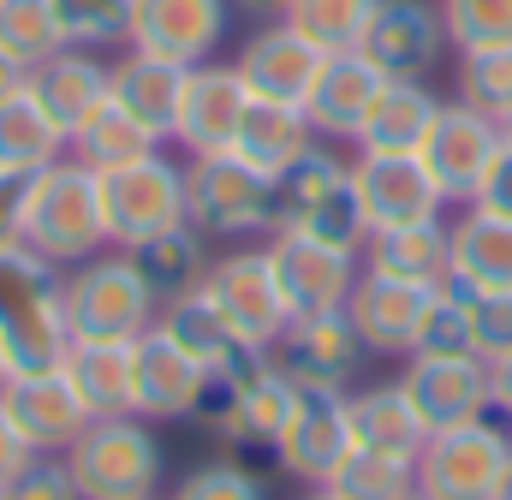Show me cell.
<instances>
[{
	"mask_svg": "<svg viewBox=\"0 0 512 500\" xmlns=\"http://www.w3.org/2000/svg\"><path fill=\"white\" fill-rule=\"evenodd\" d=\"M185 215L209 245H256L280 227V185L233 149L185 155Z\"/></svg>",
	"mask_w": 512,
	"mask_h": 500,
	"instance_id": "1",
	"label": "cell"
},
{
	"mask_svg": "<svg viewBox=\"0 0 512 500\" xmlns=\"http://www.w3.org/2000/svg\"><path fill=\"white\" fill-rule=\"evenodd\" d=\"M60 310L72 322V340H108V346H137L155 316L161 298L149 292V280L137 274L131 250H96L90 262L60 274Z\"/></svg>",
	"mask_w": 512,
	"mask_h": 500,
	"instance_id": "2",
	"label": "cell"
},
{
	"mask_svg": "<svg viewBox=\"0 0 512 500\" xmlns=\"http://www.w3.org/2000/svg\"><path fill=\"white\" fill-rule=\"evenodd\" d=\"M24 245L42 250L54 268H78L96 250H108V215H102V173L84 167L78 155H60L54 167L36 173L30 191V227Z\"/></svg>",
	"mask_w": 512,
	"mask_h": 500,
	"instance_id": "3",
	"label": "cell"
},
{
	"mask_svg": "<svg viewBox=\"0 0 512 500\" xmlns=\"http://www.w3.org/2000/svg\"><path fill=\"white\" fill-rule=\"evenodd\" d=\"M60 459L84 500H155L161 489V441L131 411L96 417Z\"/></svg>",
	"mask_w": 512,
	"mask_h": 500,
	"instance_id": "4",
	"label": "cell"
},
{
	"mask_svg": "<svg viewBox=\"0 0 512 500\" xmlns=\"http://www.w3.org/2000/svg\"><path fill=\"white\" fill-rule=\"evenodd\" d=\"M512 471V423L501 411L435 429L417 453V495L423 500H495Z\"/></svg>",
	"mask_w": 512,
	"mask_h": 500,
	"instance_id": "5",
	"label": "cell"
},
{
	"mask_svg": "<svg viewBox=\"0 0 512 500\" xmlns=\"http://www.w3.org/2000/svg\"><path fill=\"white\" fill-rule=\"evenodd\" d=\"M102 215H108V245L114 250H131L179 221L185 215V161L161 149L137 155L126 167H108L102 173Z\"/></svg>",
	"mask_w": 512,
	"mask_h": 500,
	"instance_id": "6",
	"label": "cell"
},
{
	"mask_svg": "<svg viewBox=\"0 0 512 500\" xmlns=\"http://www.w3.org/2000/svg\"><path fill=\"white\" fill-rule=\"evenodd\" d=\"M227 322H233V334L256 346V352H274V340L286 334V322H292V310H286V298H280V280H274V262H268V245L256 239V245H227L215 250V262H209V274H203V286H197Z\"/></svg>",
	"mask_w": 512,
	"mask_h": 500,
	"instance_id": "7",
	"label": "cell"
},
{
	"mask_svg": "<svg viewBox=\"0 0 512 500\" xmlns=\"http://www.w3.org/2000/svg\"><path fill=\"white\" fill-rule=\"evenodd\" d=\"M495 149H501V125L453 96V102H441V114H435V125H429V137H423L417 155H423L435 191L447 197V209H471L477 191H483V173H489Z\"/></svg>",
	"mask_w": 512,
	"mask_h": 500,
	"instance_id": "8",
	"label": "cell"
},
{
	"mask_svg": "<svg viewBox=\"0 0 512 500\" xmlns=\"http://www.w3.org/2000/svg\"><path fill=\"white\" fill-rule=\"evenodd\" d=\"M268 262H274V280H280V298L292 316H322V310H346L352 298V280L364 268V256H346V250L322 245L298 227H274L268 239Z\"/></svg>",
	"mask_w": 512,
	"mask_h": 500,
	"instance_id": "9",
	"label": "cell"
},
{
	"mask_svg": "<svg viewBox=\"0 0 512 500\" xmlns=\"http://www.w3.org/2000/svg\"><path fill=\"white\" fill-rule=\"evenodd\" d=\"M274 364L298 387L352 393L364 364H370V346H364V334L352 328L346 310H322V316H292L286 322V334L274 340Z\"/></svg>",
	"mask_w": 512,
	"mask_h": 500,
	"instance_id": "10",
	"label": "cell"
},
{
	"mask_svg": "<svg viewBox=\"0 0 512 500\" xmlns=\"http://www.w3.org/2000/svg\"><path fill=\"white\" fill-rule=\"evenodd\" d=\"M352 191L364 203L370 239L393 233V227H417V221H441L447 197L435 191L423 155H352Z\"/></svg>",
	"mask_w": 512,
	"mask_h": 500,
	"instance_id": "11",
	"label": "cell"
},
{
	"mask_svg": "<svg viewBox=\"0 0 512 500\" xmlns=\"http://www.w3.org/2000/svg\"><path fill=\"white\" fill-rule=\"evenodd\" d=\"M346 453H352L346 393H334V387H298L292 417H286V429H280V441H274L280 471L298 477L304 489H322Z\"/></svg>",
	"mask_w": 512,
	"mask_h": 500,
	"instance_id": "12",
	"label": "cell"
},
{
	"mask_svg": "<svg viewBox=\"0 0 512 500\" xmlns=\"http://www.w3.org/2000/svg\"><path fill=\"white\" fill-rule=\"evenodd\" d=\"M358 54L382 78H429L447 60V18L441 0H382L376 18L364 24Z\"/></svg>",
	"mask_w": 512,
	"mask_h": 500,
	"instance_id": "13",
	"label": "cell"
},
{
	"mask_svg": "<svg viewBox=\"0 0 512 500\" xmlns=\"http://www.w3.org/2000/svg\"><path fill=\"white\" fill-rule=\"evenodd\" d=\"M322 60H328V54H322L304 30H292L286 18H268L262 30L245 36V48L233 54V72L245 78V90H251L256 102L304 108V102H310V90H316Z\"/></svg>",
	"mask_w": 512,
	"mask_h": 500,
	"instance_id": "14",
	"label": "cell"
},
{
	"mask_svg": "<svg viewBox=\"0 0 512 500\" xmlns=\"http://www.w3.org/2000/svg\"><path fill=\"white\" fill-rule=\"evenodd\" d=\"M233 30V0H137L131 48L161 54L173 66H203L221 54Z\"/></svg>",
	"mask_w": 512,
	"mask_h": 500,
	"instance_id": "15",
	"label": "cell"
},
{
	"mask_svg": "<svg viewBox=\"0 0 512 500\" xmlns=\"http://www.w3.org/2000/svg\"><path fill=\"white\" fill-rule=\"evenodd\" d=\"M245 108H251V90H245V78L233 72V60H203V66H191L167 149H185V155L233 149V131L245 120Z\"/></svg>",
	"mask_w": 512,
	"mask_h": 500,
	"instance_id": "16",
	"label": "cell"
},
{
	"mask_svg": "<svg viewBox=\"0 0 512 500\" xmlns=\"http://www.w3.org/2000/svg\"><path fill=\"white\" fill-rule=\"evenodd\" d=\"M399 387L411 393L423 429H459L495 411V387H489V364L483 358H405Z\"/></svg>",
	"mask_w": 512,
	"mask_h": 500,
	"instance_id": "17",
	"label": "cell"
},
{
	"mask_svg": "<svg viewBox=\"0 0 512 500\" xmlns=\"http://www.w3.org/2000/svg\"><path fill=\"white\" fill-rule=\"evenodd\" d=\"M429 298H435V286H411V280H393V274H376V268H358L352 298H346V316L364 334L370 358H399L405 364L411 346H417V328H423Z\"/></svg>",
	"mask_w": 512,
	"mask_h": 500,
	"instance_id": "18",
	"label": "cell"
},
{
	"mask_svg": "<svg viewBox=\"0 0 512 500\" xmlns=\"http://www.w3.org/2000/svg\"><path fill=\"white\" fill-rule=\"evenodd\" d=\"M0 405L12 417V429L30 441V453H66L96 417L84 411V399L72 393L66 370H42V375H6Z\"/></svg>",
	"mask_w": 512,
	"mask_h": 500,
	"instance_id": "19",
	"label": "cell"
},
{
	"mask_svg": "<svg viewBox=\"0 0 512 500\" xmlns=\"http://www.w3.org/2000/svg\"><path fill=\"white\" fill-rule=\"evenodd\" d=\"M203 375H209L203 364H191L161 328H149L131 346V417H143V423H179V417H191Z\"/></svg>",
	"mask_w": 512,
	"mask_h": 500,
	"instance_id": "20",
	"label": "cell"
},
{
	"mask_svg": "<svg viewBox=\"0 0 512 500\" xmlns=\"http://www.w3.org/2000/svg\"><path fill=\"white\" fill-rule=\"evenodd\" d=\"M382 84L387 78L358 54V48L328 54L322 72H316V90H310V102H304V114H310V125H316V137H322V143H358V131H364V120H370Z\"/></svg>",
	"mask_w": 512,
	"mask_h": 500,
	"instance_id": "21",
	"label": "cell"
},
{
	"mask_svg": "<svg viewBox=\"0 0 512 500\" xmlns=\"http://www.w3.org/2000/svg\"><path fill=\"white\" fill-rule=\"evenodd\" d=\"M233 381H239V429H233V453H274L286 417H292V399H298V381L274 364V352H245L233 364Z\"/></svg>",
	"mask_w": 512,
	"mask_h": 500,
	"instance_id": "22",
	"label": "cell"
},
{
	"mask_svg": "<svg viewBox=\"0 0 512 500\" xmlns=\"http://www.w3.org/2000/svg\"><path fill=\"white\" fill-rule=\"evenodd\" d=\"M453 262H447V286L483 298V292H512V221L489 209H459L453 221Z\"/></svg>",
	"mask_w": 512,
	"mask_h": 500,
	"instance_id": "23",
	"label": "cell"
},
{
	"mask_svg": "<svg viewBox=\"0 0 512 500\" xmlns=\"http://www.w3.org/2000/svg\"><path fill=\"white\" fill-rule=\"evenodd\" d=\"M346 423H352V447H370V453H393V459H411L423 453L429 429L411 405V393L399 381H370V387H352L346 393Z\"/></svg>",
	"mask_w": 512,
	"mask_h": 500,
	"instance_id": "24",
	"label": "cell"
},
{
	"mask_svg": "<svg viewBox=\"0 0 512 500\" xmlns=\"http://www.w3.org/2000/svg\"><path fill=\"white\" fill-rule=\"evenodd\" d=\"M185 72H191V66H173V60H161V54L126 48V54L114 60V102H120V108H126L155 143H173L179 96H185Z\"/></svg>",
	"mask_w": 512,
	"mask_h": 500,
	"instance_id": "25",
	"label": "cell"
},
{
	"mask_svg": "<svg viewBox=\"0 0 512 500\" xmlns=\"http://www.w3.org/2000/svg\"><path fill=\"white\" fill-rule=\"evenodd\" d=\"M435 114H441V96L429 90V78H387L352 149H364V155H417Z\"/></svg>",
	"mask_w": 512,
	"mask_h": 500,
	"instance_id": "26",
	"label": "cell"
},
{
	"mask_svg": "<svg viewBox=\"0 0 512 500\" xmlns=\"http://www.w3.org/2000/svg\"><path fill=\"white\" fill-rule=\"evenodd\" d=\"M30 90H36V102L66 125V137H72V125L114 96V66L102 54H90V48H60V54H48L30 72Z\"/></svg>",
	"mask_w": 512,
	"mask_h": 500,
	"instance_id": "27",
	"label": "cell"
},
{
	"mask_svg": "<svg viewBox=\"0 0 512 500\" xmlns=\"http://www.w3.org/2000/svg\"><path fill=\"white\" fill-rule=\"evenodd\" d=\"M447 262H453V227H447V215L376 233L370 250H364V268L393 274V280H411V286H447Z\"/></svg>",
	"mask_w": 512,
	"mask_h": 500,
	"instance_id": "28",
	"label": "cell"
},
{
	"mask_svg": "<svg viewBox=\"0 0 512 500\" xmlns=\"http://www.w3.org/2000/svg\"><path fill=\"white\" fill-rule=\"evenodd\" d=\"M316 143V125L304 108H286V102H256L245 108V120L233 131V155H245L251 167H262L268 179H280L304 149Z\"/></svg>",
	"mask_w": 512,
	"mask_h": 500,
	"instance_id": "29",
	"label": "cell"
},
{
	"mask_svg": "<svg viewBox=\"0 0 512 500\" xmlns=\"http://www.w3.org/2000/svg\"><path fill=\"white\" fill-rule=\"evenodd\" d=\"M155 328L191 358V364H203V370H233L251 346L233 334V322L203 298V292H185V298H173V304H161V316H155Z\"/></svg>",
	"mask_w": 512,
	"mask_h": 500,
	"instance_id": "30",
	"label": "cell"
},
{
	"mask_svg": "<svg viewBox=\"0 0 512 500\" xmlns=\"http://www.w3.org/2000/svg\"><path fill=\"white\" fill-rule=\"evenodd\" d=\"M131 262H137V274L149 280V292H155L161 304H173V298H185V292L203 286L215 250H209V233H197L191 221H179V227H167V233L131 245Z\"/></svg>",
	"mask_w": 512,
	"mask_h": 500,
	"instance_id": "31",
	"label": "cell"
},
{
	"mask_svg": "<svg viewBox=\"0 0 512 500\" xmlns=\"http://www.w3.org/2000/svg\"><path fill=\"white\" fill-rule=\"evenodd\" d=\"M66 149H72L66 125L36 102V90H18L0 102V173H42Z\"/></svg>",
	"mask_w": 512,
	"mask_h": 500,
	"instance_id": "32",
	"label": "cell"
},
{
	"mask_svg": "<svg viewBox=\"0 0 512 500\" xmlns=\"http://www.w3.org/2000/svg\"><path fill=\"white\" fill-rule=\"evenodd\" d=\"M66 381L84 399L90 417H120L131 411V346H108V340H72L66 352Z\"/></svg>",
	"mask_w": 512,
	"mask_h": 500,
	"instance_id": "33",
	"label": "cell"
},
{
	"mask_svg": "<svg viewBox=\"0 0 512 500\" xmlns=\"http://www.w3.org/2000/svg\"><path fill=\"white\" fill-rule=\"evenodd\" d=\"M149 149H161L143 125L131 120L126 108L108 96L102 108H90L84 120L72 125V149L66 155H78L84 167H96V173H108V167H126V161H137V155H149Z\"/></svg>",
	"mask_w": 512,
	"mask_h": 500,
	"instance_id": "34",
	"label": "cell"
},
{
	"mask_svg": "<svg viewBox=\"0 0 512 500\" xmlns=\"http://www.w3.org/2000/svg\"><path fill=\"white\" fill-rule=\"evenodd\" d=\"M322 489H334L340 500H411L417 495V465L411 459H393V453L352 447Z\"/></svg>",
	"mask_w": 512,
	"mask_h": 500,
	"instance_id": "35",
	"label": "cell"
},
{
	"mask_svg": "<svg viewBox=\"0 0 512 500\" xmlns=\"http://www.w3.org/2000/svg\"><path fill=\"white\" fill-rule=\"evenodd\" d=\"M346 179H352V161H346L334 143H322V137H316V143H310V149H304L280 179H274V185H280V227H292L304 209H316V203H322L328 191H340Z\"/></svg>",
	"mask_w": 512,
	"mask_h": 500,
	"instance_id": "36",
	"label": "cell"
},
{
	"mask_svg": "<svg viewBox=\"0 0 512 500\" xmlns=\"http://www.w3.org/2000/svg\"><path fill=\"white\" fill-rule=\"evenodd\" d=\"M54 18H60L66 48L108 54V48H131L137 0H54Z\"/></svg>",
	"mask_w": 512,
	"mask_h": 500,
	"instance_id": "37",
	"label": "cell"
},
{
	"mask_svg": "<svg viewBox=\"0 0 512 500\" xmlns=\"http://www.w3.org/2000/svg\"><path fill=\"white\" fill-rule=\"evenodd\" d=\"M382 0H286V24L304 30L322 54H346L364 42V24Z\"/></svg>",
	"mask_w": 512,
	"mask_h": 500,
	"instance_id": "38",
	"label": "cell"
},
{
	"mask_svg": "<svg viewBox=\"0 0 512 500\" xmlns=\"http://www.w3.org/2000/svg\"><path fill=\"white\" fill-rule=\"evenodd\" d=\"M60 274H66V268H54L42 250H30V245L0 250V328L18 322L24 310L60 298Z\"/></svg>",
	"mask_w": 512,
	"mask_h": 500,
	"instance_id": "39",
	"label": "cell"
},
{
	"mask_svg": "<svg viewBox=\"0 0 512 500\" xmlns=\"http://www.w3.org/2000/svg\"><path fill=\"white\" fill-rule=\"evenodd\" d=\"M411 358H477V340H471V298H465L459 286H435Z\"/></svg>",
	"mask_w": 512,
	"mask_h": 500,
	"instance_id": "40",
	"label": "cell"
},
{
	"mask_svg": "<svg viewBox=\"0 0 512 500\" xmlns=\"http://www.w3.org/2000/svg\"><path fill=\"white\" fill-rule=\"evenodd\" d=\"M0 48L18 54L30 72L66 48L60 36V18H54V0H0Z\"/></svg>",
	"mask_w": 512,
	"mask_h": 500,
	"instance_id": "41",
	"label": "cell"
},
{
	"mask_svg": "<svg viewBox=\"0 0 512 500\" xmlns=\"http://www.w3.org/2000/svg\"><path fill=\"white\" fill-rule=\"evenodd\" d=\"M441 18H447L453 54L512 48V0H441Z\"/></svg>",
	"mask_w": 512,
	"mask_h": 500,
	"instance_id": "42",
	"label": "cell"
},
{
	"mask_svg": "<svg viewBox=\"0 0 512 500\" xmlns=\"http://www.w3.org/2000/svg\"><path fill=\"white\" fill-rule=\"evenodd\" d=\"M292 227L310 233V239H322V245L346 250V256H364V250H370V221H364V203H358L352 179H346L340 191H328L316 209H304Z\"/></svg>",
	"mask_w": 512,
	"mask_h": 500,
	"instance_id": "43",
	"label": "cell"
},
{
	"mask_svg": "<svg viewBox=\"0 0 512 500\" xmlns=\"http://www.w3.org/2000/svg\"><path fill=\"white\" fill-rule=\"evenodd\" d=\"M465 108L489 114L501 125L512 114V48H489V54H459V90Z\"/></svg>",
	"mask_w": 512,
	"mask_h": 500,
	"instance_id": "44",
	"label": "cell"
},
{
	"mask_svg": "<svg viewBox=\"0 0 512 500\" xmlns=\"http://www.w3.org/2000/svg\"><path fill=\"white\" fill-rule=\"evenodd\" d=\"M167 500H274V489H268L262 471H251L245 459L227 453V459H209V465L185 471Z\"/></svg>",
	"mask_w": 512,
	"mask_h": 500,
	"instance_id": "45",
	"label": "cell"
},
{
	"mask_svg": "<svg viewBox=\"0 0 512 500\" xmlns=\"http://www.w3.org/2000/svg\"><path fill=\"white\" fill-rule=\"evenodd\" d=\"M471 298V292H465ZM471 340H477V358L495 364L512 352V292H483L471 298Z\"/></svg>",
	"mask_w": 512,
	"mask_h": 500,
	"instance_id": "46",
	"label": "cell"
},
{
	"mask_svg": "<svg viewBox=\"0 0 512 500\" xmlns=\"http://www.w3.org/2000/svg\"><path fill=\"white\" fill-rule=\"evenodd\" d=\"M6 500H84V495H78V483H72V471H66L60 453H36V459L6 483Z\"/></svg>",
	"mask_w": 512,
	"mask_h": 500,
	"instance_id": "47",
	"label": "cell"
},
{
	"mask_svg": "<svg viewBox=\"0 0 512 500\" xmlns=\"http://www.w3.org/2000/svg\"><path fill=\"white\" fill-rule=\"evenodd\" d=\"M30 191H36V173H0V250L24 245V227H30Z\"/></svg>",
	"mask_w": 512,
	"mask_h": 500,
	"instance_id": "48",
	"label": "cell"
},
{
	"mask_svg": "<svg viewBox=\"0 0 512 500\" xmlns=\"http://www.w3.org/2000/svg\"><path fill=\"white\" fill-rule=\"evenodd\" d=\"M477 209H489V215L512 221V143H507V137H501V149H495V161H489V173H483Z\"/></svg>",
	"mask_w": 512,
	"mask_h": 500,
	"instance_id": "49",
	"label": "cell"
},
{
	"mask_svg": "<svg viewBox=\"0 0 512 500\" xmlns=\"http://www.w3.org/2000/svg\"><path fill=\"white\" fill-rule=\"evenodd\" d=\"M30 459H36V453H30V441L12 429V417H6V405H0V489H6V483H12Z\"/></svg>",
	"mask_w": 512,
	"mask_h": 500,
	"instance_id": "50",
	"label": "cell"
},
{
	"mask_svg": "<svg viewBox=\"0 0 512 500\" xmlns=\"http://www.w3.org/2000/svg\"><path fill=\"white\" fill-rule=\"evenodd\" d=\"M489 387H495V411H501V417L512 423V352L489 364Z\"/></svg>",
	"mask_w": 512,
	"mask_h": 500,
	"instance_id": "51",
	"label": "cell"
},
{
	"mask_svg": "<svg viewBox=\"0 0 512 500\" xmlns=\"http://www.w3.org/2000/svg\"><path fill=\"white\" fill-rule=\"evenodd\" d=\"M18 90H30V66H24L18 54H6V48H0V102H6V96H18Z\"/></svg>",
	"mask_w": 512,
	"mask_h": 500,
	"instance_id": "52",
	"label": "cell"
},
{
	"mask_svg": "<svg viewBox=\"0 0 512 500\" xmlns=\"http://www.w3.org/2000/svg\"><path fill=\"white\" fill-rule=\"evenodd\" d=\"M233 6L251 18H286V0H233Z\"/></svg>",
	"mask_w": 512,
	"mask_h": 500,
	"instance_id": "53",
	"label": "cell"
},
{
	"mask_svg": "<svg viewBox=\"0 0 512 500\" xmlns=\"http://www.w3.org/2000/svg\"><path fill=\"white\" fill-rule=\"evenodd\" d=\"M304 500H340V495H334V489H310Z\"/></svg>",
	"mask_w": 512,
	"mask_h": 500,
	"instance_id": "54",
	"label": "cell"
},
{
	"mask_svg": "<svg viewBox=\"0 0 512 500\" xmlns=\"http://www.w3.org/2000/svg\"><path fill=\"white\" fill-rule=\"evenodd\" d=\"M495 500H512V471H507V483H501V495H495Z\"/></svg>",
	"mask_w": 512,
	"mask_h": 500,
	"instance_id": "55",
	"label": "cell"
},
{
	"mask_svg": "<svg viewBox=\"0 0 512 500\" xmlns=\"http://www.w3.org/2000/svg\"><path fill=\"white\" fill-rule=\"evenodd\" d=\"M501 137H507V143H512V114H507V120H501Z\"/></svg>",
	"mask_w": 512,
	"mask_h": 500,
	"instance_id": "56",
	"label": "cell"
},
{
	"mask_svg": "<svg viewBox=\"0 0 512 500\" xmlns=\"http://www.w3.org/2000/svg\"><path fill=\"white\" fill-rule=\"evenodd\" d=\"M0 387H6V352H0Z\"/></svg>",
	"mask_w": 512,
	"mask_h": 500,
	"instance_id": "57",
	"label": "cell"
},
{
	"mask_svg": "<svg viewBox=\"0 0 512 500\" xmlns=\"http://www.w3.org/2000/svg\"><path fill=\"white\" fill-rule=\"evenodd\" d=\"M0 500H6V489H0Z\"/></svg>",
	"mask_w": 512,
	"mask_h": 500,
	"instance_id": "58",
	"label": "cell"
},
{
	"mask_svg": "<svg viewBox=\"0 0 512 500\" xmlns=\"http://www.w3.org/2000/svg\"><path fill=\"white\" fill-rule=\"evenodd\" d=\"M411 500H423V495H411Z\"/></svg>",
	"mask_w": 512,
	"mask_h": 500,
	"instance_id": "59",
	"label": "cell"
}]
</instances>
